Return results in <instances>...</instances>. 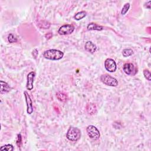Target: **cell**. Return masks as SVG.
<instances>
[{"mask_svg":"<svg viewBox=\"0 0 151 151\" xmlns=\"http://www.w3.org/2000/svg\"><path fill=\"white\" fill-rule=\"evenodd\" d=\"M81 131L77 127L70 126L66 133V137L72 142H77L81 138Z\"/></svg>","mask_w":151,"mask_h":151,"instance_id":"obj_2","label":"cell"},{"mask_svg":"<svg viewBox=\"0 0 151 151\" xmlns=\"http://www.w3.org/2000/svg\"><path fill=\"white\" fill-rule=\"evenodd\" d=\"M86 110L89 115H94L97 112V108L95 104L94 103H88L86 106Z\"/></svg>","mask_w":151,"mask_h":151,"instance_id":"obj_12","label":"cell"},{"mask_svg":"<svg viewBox=\"0 0 151 151\" xmlns=\"http://www.w3.org/2000/svg\"><path fill=\"white\" fill-rule=\"evenodd\" d=\"M129 8H130V4L129 3H126L124 5V6L123 7V8H122V10L121 11V14L122 15V16H124V15H125L127 13L128 10H129Z\"/></svg>","mask_w":151,"mask_h":151,"instance_id":"obj_18","label":"cell"},{"mask_svg":"<svg viewBox=\"0 0 151 151\" xmlns=\"http://www.w3.org/2000/svg\"><path fill=\"white\" fill-rule=\"evenodd\" d=\"M74 30V27L70 24H66L60 27L58 33L60 35H68L72 34Z\"/></svg>","mask_w":151,"mask_h":151,"instance_id":"obj_6","label":"cell"},{"mask_svg":"<svg viewBox=\"0 0 151 151\" xmlns=\"http://www.w3.org/2000/svg\"><path fill=\"white\" fill-rule=\"evenodd\" d=\"M45 37H46V38L47 39H50L53 37V34L51 33H47V34H46V35H45Z\"/></svg>","mask_w":151,"mask_h":151,"instance_id":"obj_24","label":"cell"},{"mask_svg":"<svg viewBox=\"0 0 151 151\" xmlns=\"http://www.w3.org/2000/svg\"><path fill=\"white\" fill-rule=\"evenodd\" d=\"M150 3H151V1H149L148 2H146V3L145 4V7L148 9H150Z\"/></svg>","mask_w":151,"mask_h":151,"instance_id":"obj_25","label":"cell"},{"mask_svg":"<svg viewBox=\"0 0 151 151\" xmlns=\"http://www.w3.org/2000/svg\"><path fill=\"white\" fill-rule=\"evenodd\" d=\"M24 97L26 99V102L27 103V112L28 114L31 115L33 112V102L32 100L30 97V95L28 94V93L26 91L24 93Z\"/></svg>","mask_w":151,"mask_h":151,"instance_id":"obj_8","label":"cell"},{"mask_svg":"<svg viewBox=\"0 0 151 151\" xmlns=\"http://www.w3.org/2000/svg\"><path fill=\"white\" fill-rule=\"evenodd\" d=\"M143 75H144V76L145 77V79H146L148 81H150L151 80V74L150 72L148 70H143Z\"/></svg>","mask_w":151,"mask_h":151,"instance_id":"obj_20","label":"cell"},{"mask_svg":"<svg viewBox=\"0 0 151 151\" xmlns=\"http://www.w3.org/2000/svg\"><path fill=\"white\" fill-rule=\"evenodd\" d=\"M0 86H1V89H0V93H1V94H4L10 91L11 87L6 82L3 80L0 81Z\"/></svg>","mask_w":151,"mask_h":151,"instance_id":"obj_10","label":"cell"},{"mask_svg":"<svg viewBox=\"0 0 151 151\" xmlns=\"http://www.w3.org/2000/svg\"><path fill=\"white\" fill-rule=\"evenodd\" d=\"M8 40L10 43H16L17 41V39L16 37H14V35L12 34H10L8 37Z\"/></svg>","mask_w":151,"mask_h":151,"instance_id":"obj_21","label":"cell"},{"mask_svg":"<svg viewBox=\"0 0 151 151\" xmlns=\"http://www.w3.org/2000/svg\"><path fill=\"white\" fill-rule=\"evenodd\" d=\"M100 80L103 83L107 86L116 87L118 85V81L117 79L111 76L109 74H106L102 75L100 77Z\"/></svg>","mask_w":151,"mask_h":151,"instance_id":"obj_3","label":"cell"},{"mask_svg":"<svg viewBox=\"0 0 151 151\" xmlns=\"http://www.w3.org/2000/svg\"><path fill=\"white\" fill-rule=\"evenodd\" d=\"M87 28L88 30H97V31H102L104 29V27L102 26H100L97 24L93 23H90L87 26Z\"/></svg>","mask_w":151,"mask_h":151,"instance_id":"obj_13","label":"cell"},{"mask_svg":"<svg viewBox=\"0 0 151 151\" xmlns=\"http://www.w3.org/2000/svg\"><path fill=\"white\" fill-rule=\"evenodd\" d=\"M57 97L60 101H61L62 102H66L68 99V97L67 95L62 92H58L57 93Z\"/></svg>","mask_w":151,"mask_h":151,"instance_id":"obj_14","label":"cell"},{"mask_svg":"<svg viewBox=\"0 0 151 151\" xmlns=\"http://www.w3.org/2000/svg\"><path fill=\"white\" fill-rule=\"evenodd\" d=\"M133 54V51L131 49H124L123 50V52H122L123 56L125 57H129V56H132Z\"/></svg>","mask_w":151,"mask_h":151,"instance_id":"obj_17","label":"cell"},{"mask_svg":"<svg viewBox=\"0 0 151 151\" xmlns=\"http://www.w3.org/2000/svg\"><path fill=\"white\" fill-rule=\"evenodd\" d=\"M43 57L48 60H61L64 56L63 52L60 50L50 49L45 51L43 53Z\"/></svg>","mask_w":151,"mask_h":151,"instance_id":"obj_1","label":"cell"},{"mask_svg":"<svg viewBox=\"0 0 151 151\" xmlns=\"http://www.w3.org/2000/svg\"><path fill=\"white\" fill-rule=\"evenodd\" d=\"M87 133L90 138L93 140H97L100 138V132L97 129V128L93 125H89L87 127Z\"/></svg>","mask_w":151,"mask_h":151,"instance_id":"obj_4","label":"cell"},{"mask_svg":"<svg viewBox=\"0 0 151 151\" xmlns=\"http://www.w3.org/2000/svg\"><path fill=\"white\" fill-rule=\"evenodd\" d=\"M1 151L3 150H7V151H12L14 150V147L11 144H8V145H4L3 146H2L0 149Z\"/></svg>","mask_w":151,"mask_h":151,"instance_id":"obj_19","label":"cell"},{"mask_svg":"<svg viewBox=\"0 0 151 151\" xmlns=\"http://www.w3.org/2000/svg\"><path fill=\"white\" fill-rule=\"evenodd\" d=\"M86 15H87V13L86 11H80V12H77L76 14L75 15V16H74V18L75 20L79 21L85 18L86 16Z\"/></svg>","mask_w":151,"mask_h":151,"instance_id":"obj_15","label":"cell"},{"mask_svg":"<svg viewBox=\"0 0 151 151\" xmlns=\"http://www.w3.org/2000/svg\"><path fill=\"white\" fill-rule=\"evenodd\" d=\"M123 70L124 72L130 76H135L138 72V70L132 63H126L124 64Z\"/></svg>","mask_w":151,"mask_h":151,"instance_id":"obj_7","label":"cell"},{"mask_svg":"<svg viewBox=\"0 0 151 151\" xmlns=\"http://www.w3.org/2000/svg\"><path fill=\"white\" fill-rule=\"evenodd\" d=\"M39 27L40 28L43 29H49L50 27V23L46 21H41L39 23Z\"/></svg>","mask_w":151,"mask_h":151,"instance_id":"obj_16","label":"cell"},{"mask_svg":"<svg viewBox=\"0 0 151 151\" xmlns=\"http://www.w3.org/2000/svg\"><path fill=\"white\" fill-rule=\"evenodd\" d=\"M35 76V73L34 72H32L27 75V83L26 87L27 90H32L33 89V83Z\"/></svg>","mask_w":151,"mask_h":151,"instance_id":"obj_9","label":"cell"},{"mask_svg":"<svg viewBox=\"0 0 151 151\" xmlns=\"http://www.w3.org/2000/svg\"><path fill=\"white\" fill-rule=\"evenodd\" d=\"M16 143H17V145L18 147H20L22 145V137H21V135L20 134H18L17 135Z\"/></svg>","mask_w":151,"mask_h":151,"instance_id":"obj_22","label":"cell"},{"mask_svg":"<svg viewBox=\"0 0 151 151\" xmlns=\"http://www.w3.org/2000/svg\"><path fill=\"white\" fill-rule=\"evenodd\" d=\"M85 49L90 53H94L97 50V47L92 41H89L85 44Z\"/></svg>","mask_w":151,"mask_h":151,"instance_id":"obj_11","label":"cell"},{"mask_svg":"<svg viewBox=\"0 0 151 151\" xmlns=\"http://www.w3.org/2000/svg\"><path fill=\"white\" fill-rule=\"evenodd\" d=\"M104 67L109 72L113 73L116 70V63L114 60L112 58H107L104 62Z\"/></svg>","mask_w":151,"mask_h":151,"instance_id":"obj_5","label":"cell"},{"mask_svg":"<svg viewBox=\"0 0 151 151\" xmlns=\"http://www.w3.org/2000/svg\"><path fill=\"white\" fill-rule=\"evenodd\" d=\"M33 56L34 57V58H35L37 57V56H38V54H39V51H38V50L37 49H34L33 51Z\"/></svg>","mask_w":151,"mask_h":151,"instance_id":"obj_23","label":"cell"}]
</instances>
